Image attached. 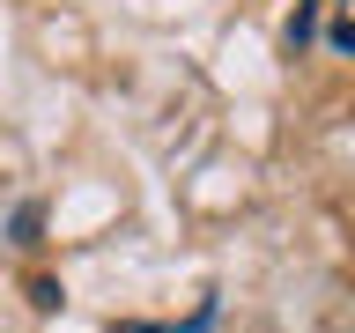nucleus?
<instances>
[{"instance_id": "f257e3e1", "label": "nucleus", "mask_w": 355, "mask_h": 333, "mask_svg": "<svg viewBox=\"0 0 355 333\" xmlns=\"http://www.w3.org/2000/svg\"><path fill=\"white\" fill-rule=\"evenodd\" d=\"M333 44H340V52H355V22H340V30H333Z\"/></svg>"}]
</instances>
